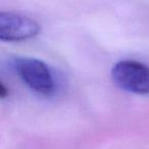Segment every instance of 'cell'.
Masks as SVG:
<instances>
[{
	"label": "cell",
	"instance_id": "obj_3",
	"mask_svg": "<svg viewBox=\"0 0 149 149\" xmlns=\"http://www.w3.org/2000/svg\"><path fill=\"white\" fill-rule=\"evenodd\" d=\"M40 31L36 21L13 13H0V39L3 41H24L35 37Z\"/></svg>",
	"mask_w": 149,
	"mask_h": 149
},
{
	"label": "cell",
	"instance_id": "obj_2",
	"mask_svg": "<svg viewBox=\"0 0 149 149\" xmlns=\"http://www.w3.org/2000/svg\"><path fill=\"white\" fill-rule=\"evenodd\" d=\"M15 68L22 81L31 90L42 95H50L54 91L52 74L43 61L21 57L15 59Z\"/></svg>",
	"mask_w": 149,
	"mask_h": 149
},
{
	"label": "cell",
	"instance_id": "obj_1",
	"mask_svg": "<svg viewBox=\"0 0 149 149\" xmlns=\"http://www.w3.org/2000/svg\"><path fill=\"white\" fill-rule=\"evenodd\" d=\"M113 82L125 91L135 94H149V68L135 60H122L111 70Z\"/></svg>",
	"mask_w": 149,
	"mask_h": 149
}]
</instances>
